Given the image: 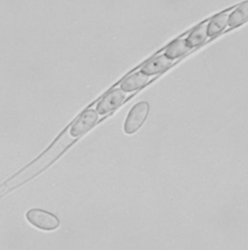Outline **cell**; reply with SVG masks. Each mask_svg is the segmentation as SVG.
<instances>
[{"label": "cell", "instance_id": "obj_3", "mask_svg": "<svg viewBox=\"0 0 248 250\" xmlns=\"http://www.w3.org/2000/svg\"><path fill=\"white\" fill-rule=\"evenodd\" d=\"M27 221L41 230L53 231L60 226V220L56 215L40 208H31L26 214Z\"/></svg>", "mask_w": 248, "mask_h": 250}, {"label": "cell", "instance_id": "obj_11", "mask_svg": "<svg viewBox=\"0 0 248 250\" xmlns=\"http://www.w3.org/2000/svg\"><path fill=\"white\" fill-rule=\"evenodd\" d=\"M248 18V1L241 3L236 6L229 15L228 26L237 27L247 21Z\"/></svg>", "mask_w": 248, "mask_h": 250}, {"label": "cell", "instance_id": "obj_2", "mask_svg": "<svg viewBox=\"0 0 248 250\" xmlns=\"http://www.w3.org/2000/svg\"><path fill=\"white\" fill-rule=\"evenodd\" d=\"M99 119L96 110L87 107L68 125L69 134L73 138L80 139L92 128L95 127Z\"/></svg>", "mask_w": 248, "mask_h": 250}, {"label": "cell", "instance_id": "obj_5", "mask_svg": "<svg viewBox=\"0 0 248 250\" xmlns=\"http://www.w3.org/2000/svg\"><path fill=\"white\" fill-rule=\"evenodd\" d=\"M127 96V93L121 88L112 89L100 98L96 104V111L100 116L111 114L123 104Z\"/></svg>", "mask_w": 248, "mask_h": 250}, {"label": "cell", "instance_id": "obj_4", "mask_svg": "<svg viewBox=\"0 0 248 250\" xmlns=\"http://www.w3.org/2000/svg\"><path fill=\"white\" fill-rule=\"evenodd\" d=\"M150 111V105L146 102L137 103L128 112L124 125L125 134H134L145 122Z\"/></svg>", "mask_w": 248, "mask_h": 250}, {"label": "cell", "instance_id": "obj_6", "mask_svg": "<svg viewBox=\"0 0 248 250\" xmlns=\"http://www.w3.org/2000/svg\"><path fill=\"white\" fill-rule=\"evenodd\" d=\"M177 60L169 58L165 55H159L153 57L144 64L141 68V72L148 76H155L164 72L172 65Z\"/></svg>", "mask_w": 248, "mask_h": 250}, {"label": "cell", "instance_id": "obj_1", "mask_svg": "<svg viewBox=\"0 0 248 250\" xmlns=\"http://www.w3.org/2000/svg\"><path fill=\"white\" fill-rule=\"evenodd\" d=\"M78 141L79 139L71 136L68 132V127H66L38 158L1 184L0 197L3 198L40 175Z\"/></svg>", "mask_w": 248, "mask_h": 250}, {"label": "cell", "instance_id": "obj_7", "mask_svg": "<svg viewBox=\"0 0 248 250\" xmlns=\"http://www.w3.org/2000/svg\"><path fill=\"white\" fill-rule=\"evenodd\" d=\"M150 80V76L144 74L139 71L129 77H125L120 84V88L125 92H134L145 85Z\"/></svg>", "mask_w": 248, "mask_h": 250}, {"label": "cell", "instance_id": "obj_9", "mask_svg": "<svg viewBox=\"0 0 248 250\" xmlns=\"http://www.w3.org/2000/svg\"><path fill=\"white\" fill-rule=\"evenodd\" d=\"M235 8L233 7L210 18L208 25V37L218 35L228 26L229 15Z\"/></svg>", "mask_w": 248, "mask_h": 250}, {"label": "cell", "instance_id": "obj_8", "mask_svg": "<svg viewBox=\"0 0 248 250\" xmlns=\"http://www.w3.org/2000/svg\"><path fill=\"white\" fill-rule=\"evenodd\" d=\"M210 19L202 22L198 26L194 27L188 34L187 38H186V42L192 49L200 46L207 40L208 38V25Z\"/></svg>", "mask_w": 248, "mask_h": 250}, {"label": "cell", "instance_id": "obj_10", "mask_svg": "<svg viewBox=\"0 0 248 250\" xmlns=\"http://www.w3.org/2000/svg\"><path fill=\"white\" fill-rule=\"evenodd\" d=\"M188 34L189 33L185 34L181 38H178V40L170 43L168 46L165 49L164 54L165 56L171 59L178 60L186 53L190 51L192 49L189 47L186 42V38H187Z\"/></svg>", "mask_w": 248, "mask_h": 250}]
</instances>
